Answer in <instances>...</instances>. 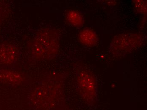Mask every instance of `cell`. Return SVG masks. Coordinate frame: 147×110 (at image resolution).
Instances as JSON below:
<instances>
[{
    "instance_id": "6da1fadb",
    "label": "cell",
    "mask_w": 147,
    "mask_h": 110,
    "mask_svg": "<svg viewBox=\"0 0 147 110\" xmlns=\"http://www.w3.org/2000/svg\"><path fill=\"white\" fill-rule=\"evenodd\" d=\"M59 36L53 30L39 33L30 45L33 55L37 59H48L56 55L59 50Z\"/></svg>"
},
{
    "instance_id": "7a4b0ae2",
    "label": "cell",
    "mask_w": 147,
    "mask_h": 110,
    "mask_svg": "<svg viewBox=\"0 0 147 110\" xmlns=\"http://www.w3.org/2000/svg\"><path fill=\"white\" fill-rule=\"evenodd\" d=\"M142 36L137 34H124L115 37L110 49L116 55L125 54L140 46L142 43Z\"/></svg>"
},
{
    "instance_id": "3957f363",
    "label": "cell",
    "mask_w": 147,
    "mask_h": 110,
    "mask_svg": "<svg viewBox=\"0 0 147 110\" xmlns=\"http://www.w3.org/2000/svg\"><path fill=\"white\" fill-rule=\"evenodd\" d=\"M78 39L82 44L88 47L94 46L98 40L95 32L90 28H85L80 31Z\"/></svg>"
},
{
    "instance_id": "277c9868",
    "label": "cell",
    "mask_w": 147,
    "mask_h": 110,
    "mask_svg": "<svg viewBox=\"0 0 147 110\" xmlns=\"http://www.w3.org/2000/svg\"><path fill=\"white\" fill-rule=\"evenodd\" d=\"M18 53L15 47L9 45H2L0 47V62L11 63L16 59Z\"/></svg>"
},
{
    "instance_id": "5b68a950",
    "label": "cell",
    "mask_w": 147,
    "mask_h": 110,
    "mask_svg": "<svg viewBox=\"0 0 147 110\" xmlns=\"http://www.w3.org/2000/svg\"><path fill=\"white\" fill-rule=\"evenodd\" d=\"M66 19L69 24L75 27H81L84 24L83 16L77 11H69L66 15Z\"/></svg>"
},
{
    "instance_id": "8992f818",
    "label": "cell",
    "mask_w": 147,
    "mask_h": 110,
    "mask_svg": "<svg viewBox=\"0 0 147 110\" xmlns=\"http://www.w3.org/2000/svg\"><path fill=\"white\" fill-rule=\"evenodd\" d=\"M79 80L80 86L84 90H88V92L94 90V83L90 76L86 74H85V76H81Z\"/></svg>"
},
{
    "instance_id": "52a82bcc",
    "label": "cell",
    "mask_w": 147,
    "mask_h": 110,
    "mask_svg": "<svg viewBox=\"0 0 147 110\" xmlns=\"http://www.w3.org/2000/svg\"><path fill=\"white\" fill-rule=\"evenodd\" d=\"M134 1V5L138 11L142 14H146V2L143 1Z\"/></svg>"
}]
</instances>
